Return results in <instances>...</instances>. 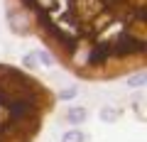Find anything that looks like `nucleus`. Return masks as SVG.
I'll use <instances>...</instances> for the list:
<instances>
[{
    "mask_svg": "<svg viewBox=\"0 0 147 142\" xmlns=\"http://www.w3.org/2000/svg\"><path fill=\"white\" fill-rule=\"evenodd\" d=\"M5 20L81 81H115L145 69L147 0H5Z\"/></svg>",
    "mask_w": 147,
    "mask_h": 142,
    "instance_id": "f257e3e1",
    "label": "nucleus"
},
{
    "mask_svg": "<svg viewBox=\"0 0 147 142\" xmlns=\"http://www.w3.org/2000/svg\"><path fill=\"white\" fill-rule=\"evenodd\" d=\"M54 108L57 96L42 79L0 61V142H34Z\"/></svg>",
    "mask_w": 147,
    "mask_h": 142,
    "instance_id": "f03ea898",
    "label": "nucleus"
},
{
    "mask_svg": "<svg viewBox=\"0 0 147 142\" xmlns=\"http://www.w3.org/2000/svg\"><path fill=\"white\" fill-rule=\"evenodd\" d=\"M86 140V135L81 130H69V132H64V137H61V142H84Z\"/></svg>",
    "mask_w": 147,
    "mask_h": 142,
    "instance_id": "7ed1b4c3",
    "label": "nucleus"
},
{
    "mask_svg": "<svg viewBox=\"0 0 147 142\" xmlns=\"http://www.w3.org/2000/svg\"><path fill=\"white\" fill-rule=\"evenodd\" d=\"M69 120H71V122H84V120H86V110H81V108H76V110H71V115H69Z\"/></svg>",
    "mask_w": 147,
    "mask_h": 142,
    "instance_id": "20e7f679",
    "label": "nucleus"
}]
</instances>
